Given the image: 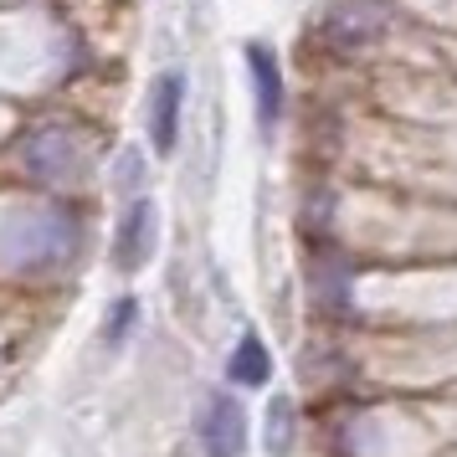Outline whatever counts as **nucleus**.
<instances>
[{
	"mask_svg": "<svg viewBox=\"0 0 457 457\" xmlns=\"http://www.w3.org/2000/svg\"><path fill=\"white\" fill-rule=\"evenodd\" d=\"M72 242H78V221L67 211H21L0 231V252L16 268H52L72 252Z\"/></svg>",
	"mask_w": 457,
	"mask_h": 457,
	"instance_id": "nucleus-1",
	"label": "nucleus"
},
{
	"mask_svg": "<svg viewBox=\"0 0 457 457\" xmlns=\"http://www.w3.org/2000/svg\"><path fill=\"white\" fill-rule=\"evenodd\" d=\"M195 436H201L206 457H242L247 453V411H242V401L227 391H211L195 406Z\"/></svg>",
	"mask_w": 457,
	"mask_h": 457,
	"instance_id": "nucleus-2",
	"label": "nucleus"
},
{
	"mask_svg": "<svg viewBox=\"0 0 457 457\" xmlns=\"http://www.w3.org/2000/svg\"><path fill=\"white\" fill-rule=\"evenodd\" d=\"M180 108H186V72L170 67L154 78V98H149V145L170 154L180 139Z\"/></svg>",
	"mask_w": 457,
	"mask_h": 457,
	"instance_id": "nucleus-3",
	"label": "nucleus"
},
{
	"mask_svg": "<svg viewBox=\"0 0 457 457\" xmlns=\"http://www.w3.org/2000/svg\"><path fill=\"white\" fill-rule=\"evenodd\" d=\"M154 231H160L154 206L139 195V201L119 216V231H113V262H119L124 272H139L149 262V252H154Z\"/></svg>",
	"mask_w": 457,
	"mask_h": 457,
	"instance_id": "nucleus-4",
	"label": "nucleus"
},
{
	"mask_svg": "<svg viewBox=\"0 0 457 457\" xmlns=\"http://www.w3.org/2000/svg\"><path fill=\"white\" fill-rule=\"evenodd\" d=\"M21 160L37 180H67V175L78 170V139H72L67 129H37V134L26 139Z\"/></svg>",
	"mask_w": 457,
	"mask_h": 457,
	"instance_id": "nucleus-5",
	"label": "nucleus"
},
{
	"mask_svg": "<svg viewBox=\"0 0 457 457\" xmlns=\"http://www.w3.org/2000/svg\"><path fill=\"white\" fill-rule=\"evenodd\" d=\"M247 72H252V98H257V124L278 129V119H283V67L272 57V46L247 42Z\"/></svg>",
	"mask_w": 457,
	"mask_h": 457,
	"instance_id": "nucleus-6",
	"label": "nucleus"
},
{
	"mask_svg": "<svg viewBox=\"0 0 457 457\" xmlns=\"http://www.w3.org/2000/svg\"><path fill=\"white\" fill-rule=\"evenodd\" d=\"M231 380H237V386H268L272 380V354H268V345H262V339H257V334H242V339H237V350H231Z\"/></svg>",
	"mask_w": 457,
	"mask_h": 457,
	"instance_id": "nucleus-7",
	"label": "nucleus"
},
{
	"mask_svg": "<svg viewBox=\"0 0 457 457\" xmlns=\"http://www.w3.org/2000/svg\"><path fill=\"white\" fill-rule=\"evenodd\" d=\"M288 447H293V401L278 395V401L268 406V453L283 457Z\"/></svg>",
	"mask_w": 457,
	"mask_h": 457,
	"instance_id": "nucleus-8",
	"label": "nucleus"
},
{
	"mask_svg": "<svg viewBox=\"0 0 457 457\" xmlns=\"http://www.w3.org/2000/svg\"><path fill=\"white\" fill-rule=\"evenodd\" d=\"M134 319H139V303H134V298H119V303L108 309L104 339H108V345H113V350H119V345H124V339H129V329H134Z\"/></svg>",
	"mask_w": 457,
	"mask_h": 457,
	"instance_id": "nucleus-9",
	"label": "nucleus"
},
{
	"mask_svg": "<svg viewBox=\"0 0 457 457\" xmlns=\"http://www.w3.org/2000/svg\"><path fill=\"white\" fill-rule=\"evenodd\" d=\"M139 170H145V165H139V154H124V175H119V186H124V190H134L139 180H145Z\"/></svg>",
	"mask_w": 457,
	"mask_h": 457,
	"instance_id": "nucleus-10",
	"label": "nucleus"
}]
</instances>
